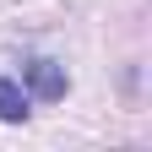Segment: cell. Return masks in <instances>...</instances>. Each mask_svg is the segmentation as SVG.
I'll use <instances>...</instances> for the list:
<instances>
[{
    "instance_id": "obj_1",
    "label": "cell",
    "mask_w": 152,
    "mask_h": 152,
    "mask_svg": "<svg viewBox=\"0 0 152 152\" xmlns=\"http://www.w3.org/2000/svg\"><path fill=\"white\" fill-rule=\"evenodd\" d=\"M16 82H22L27 98H38V103H60L65 92H71V71H65L60 60H49V54H27Z\"/></svg>"
},
{
    "instance_id": "obj_2",
    "label": "cell",
    "mask_w": 152,
    "mask_h": 152,
    "mask_svg": "<svg viewBox=\"0 0 152 152\" xmlns=\"http://www.w3.org/2000/svg\"><path fill=\"white\" fill-rule=\"evenodd\" d=\"M33 114V98H27V87L16 82V76H0V125H22Z\"/></svg>"
}]
</instances>
